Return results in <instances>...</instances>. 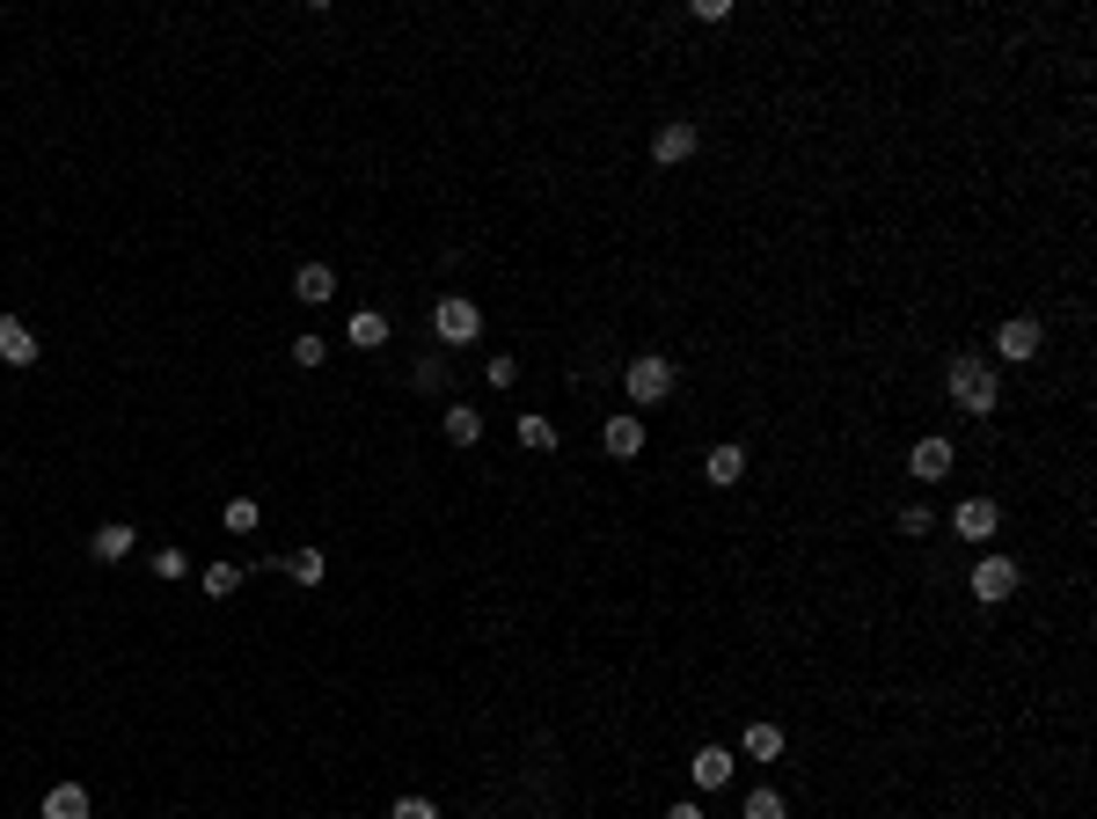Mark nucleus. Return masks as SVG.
I'll use <instances>...</instances> for the list:
<instances>
[{
  "instance_id": "obj_24",
  "label": "nucleus",
  "mask_w": 1097,
  "mask_h": 819,
  "mask_svg": "<svg viewBox=\"0 0 1097 819\" xmlns=\"http://www.w3.org/2000/svg\"><path fill=\"white\" fill-rule=\"evenodd\" d=\"M388 819H439V805L432 798H396V805H388Z\"/></svg>"
},
{
  "instance_id": "obj_27",
  "label": "nucleus",
  "mask_w": 1097,
  "mask_h": 819,
  "mask_svg": "<svg viewBox=\"0 0 1097 819\" xmlns=\"http://www.w3.org/2000/svg\"><path fill=\"white\" fill-rule=\"evenodd\" d=\"M483 373H490V388H512V381H520V367H512L506 351H498V359H490V367H483Z\"/></svg>"
},
{
  "instance_id": "obj_5",
  "label": "nucleus",
  "mask_w": 1097,
  "mask_h": 819,
  "mask_svg": "<svg viewBox=\"0 0 1097 819\" xmlns=\"http://www.w3.org/2000/svg\"><path fill=\"white\" fill-rule=\"evenodd\" d=\"M1010 593H1017V563L1010 557H980L974 563V600L980 608H1003Z\"/></svg>"
},
{
  "instance_id": "obj_22",
  "label": "nucleus",
  "mask_w": 1097,
  "mask_h": 819,
  "mask_svg": "<svg viewBox=\"0 0 1097 819\" xmlns=\"http://www.w3.org/2000/svg\"><path fill=\"white\" fill-rule=\"evenodd\" d=\"M739 819H784V798H776V790H747Z\"/></svg>"
},
{
  "instance_id": "obj_2",
  "label": "nucleus",
  "mask_w": 1097,
  "mask_h": 819,
  "mask_svg": "<svg viewBox=\"0 0 1097 819\" xmlns=\"http://www.w3.org/2000/svg\"><path fill=\"white\" fill-rule=\"evenodd\" d=\"M622 388H629V402H637V410L666 402V396H674V359H666V351H637V359L622 367Z\"/></svg>"
},
{
  "instance_id": "obj_8",
  "label": "nucleus",
  "mask_w": 1097,
  "mask_h": 819,
  "mask_svg": "<svg viewBox=\"0 0 1097 819\" xmlns=\"http://www.w3.org/2000/svg\"><path fill=\"white\" fill-rule=\"evenodd\" d=\"M0 367H37V337L16 314H0Z\"/></svg>"
},
{
  "instance_id": "obj_17",
  "label": "nucleus",
  "mask_w": 1097,
  "mask_h": 819,
  "mask_svg": "<svg viewBox=\"0 0 1097 819\" xmlns=\"http://www.w3.org/2000/svg\"><path fill=\"white\" fill-rule=\"evenodd\" d=\"M351 344H359V351H381L388 344V314L381 308H359V314H351Z\"/></svg>"
},
{
  "instance_id": "obj_20",
  "label": "nucleus",
  "mask_w": 1097,
  "mask_h": 819,
  "mask_svg": "<svg viewBox=\"0 0 1097 819\" xmlns=\"http://www.w3.org/2000/svg\"><path fill=\"white\" fill-rule=\"evenodd\" d=\"M520 447H535V453H557V425L541 418V410H520Z\"/></svg>"
},
{
  "instance_id": "obj_13",
  "label": "nucleus",
  "mask_w": 1097,
  "mask_h": 819,
  "mask_svg": "<svg viewBox=\"0 0 1097 819\" xmlns=\"http://www.w3.org/2000/svg\"><path fill=\"white\" fill-rule=\"evenodd\" d=\"M37 819H88V790L81 783H52L44 805H37Z\"/></svg>"
},
{
  "instance_id": "obj_25",
  "label": "nucleus",
  "mask_w": 1097,
  "mask_h": 819,
  "mask_svg": "<svg viewBox=\"0 0 1097 819\" xmlns=\"http://www.w3.org/2000/svg\"><path fill=\"white\" fill-rule=\"evenodd\" d=\"M322 359H330L322 337H293V367H322Z\"/></svg>"
},
{
  "instance_id": "obj_12",
  "label": "nucleus",
  "mask_w": 1097,
  "mask_h": 819,
  "mask_svg": "<svg viewBox=\"0 0 1097 819\" xmlns=\"http://www.w3.org/2000/svg\"><path fill=\"white\" fill-rule=\"evenodd\" d=\"M132 541H140L132 527L110 520V527H96V535H88V557H96V563H118V557H132Z\"/></svg>"
},
{
  "instance_id": "obj_29",
  "label": "nucleus",
  "mask_w": 1097,
  "mask_h": 819,
  "mask_svg": "<svg viewBox=\"0 0 1097 819\" xmlns=\"http://www.w3.org/2000/svg\"><path fill=\"white\" fill-rule=\"evenodd\" d=\"M666 819H702V805H666Z\"/></svg>"
},
{
  "instance_id": "obj_11",
  "label": "nucleus",
  "mask_w": 1097,
  "mask_h": 819,
  "mask_svg": "<svg viewBox=\"0 0 1097 819\" xmlns=\"http://www.w3.org/2000/svg\"><path fill=\"white\" fill-rule=\"evenodd\" d=\"M293 300H308V308L337 300V271H330V263H300V271H293Z\"/></svg>"
},
{
  "instance_id": "obj_3",
  "label": "nucleus",
  "mask_w": 1097,
  "mask_h": 819,
  "mask_svg": "<svg viewBox=\"0 0 1097 819\" xmlns=\"http://www.w3.org/2000/svg\"><path fill=\"white\" fill-rule=\"evenodd\" d=\"M432 330H439V344H476V337H483V308H476L469 293H439Z\"/></svg>"
},
{
  "instance_id": "obj_21",
  "label": "nucleus",
  "mask_w": 1097,
  "mask_h": 819,
  "mask_svg": "<svg viewBox=\"0 0 1097 819\" xmlns=\"http://www.w3.org/2000/svg\"><path fill=\"white\" fill-rule=\"evenodd\" d=\"M235 586H242L235 563H212V571H206V600H235Z\"/></svg>"
},
{
  "instance_id": "obj_9",
  "label": "nucleus",
  "mask_w": 1097,
  "mask_h": 819,
  "mask_svg": "<svg viewBox=\"0 0 1097 819\" xmlns=\"http://www.w3.org/2000/svg\"><path fill=\"white\" fill-rule=\"evenodd\" d=\"M600 447L615 453V461H637V453H645V418H608V432H600Z\"/></svg>"
},
{
  "instance_id": "obj_7",
  "label": "nucleus",
  "mask_w": 1097,
  "mask_h": 819,
  "mask_svg": "<svg viewBox=\"0 0 1097 819\" xmlns=\"http://www.w3.org/2000/svg\"><path fill=\"white\" fill-rule=\"evenodd\" d=\"M951 461H958V453H951V439H937V432H929V439H915V453H907V469L923 476V483H944V476H951Z\"/></svg>"
},
{
  "instance_id": "obj_28",
  "label": "nucleus",
  "mask_w": 1097,
  "mask_h": 819,
  "mask_svg": "<svg viewBox=\"0 0 1097 819\" xmlns=\"http://www.w3.org/2000/svg\"><path fill=\"white\" fill-rule=\"evenodd\" d=\"M929 527H937V520H929V506H907L900 512V535H929Z\"/></svg>"
},
{
  "instance_id": "obj_18",
  "label": "nucleus",
  "mask_w": 1097,
  "mask_h": 819,
  "mask_svg": "<svg viewBox=\"0 0 1097 819\" xmlns=\"http://www.w3.org/2000/svg\"><path fill=\"white\" fill-rule=\"evenodd\" d=\"M279 571L293 578V586H322V571H330V563H322V549H293V557H279Z\"/></svg>"
},
{
  "instance_id": "obj_14",
  "label": "nucleus",
  "mask_w": 1097,
  "mask_h": 819,
  "mask_svg": "<svg viewBox=\"0 0 1097 819\" xmlns=\"http://www.w3.org/2000/svg\"><path fill=\"white\" fill-rule=\"evenodd\" d=\"M702 476H710L717 490H731L739 476H747V447H710V461H702Z\"/></svg>"
},
{
  "instance_id": "obj_1",
  "label": "nucleus",
  "mask_w": 1097,
  "mask_h": 819,
  "mask_svg": "<svg viewBox=\"0 0 1097 819\" xmlns=\"http://www.w3.org/2000/svg\"><path fill=\"white\" fill-rule=\"evenodd\" d=\"M944 381H951V402L966 410V418H995V410H1003V381H995V367H988V359H974V351L951 359Z\"/></svg>"
},
{
  "instance_id": "obj_10",
  "label": "nucleus",
  "mask_w": 1097,
  "mask_h": 819,
  "mask_svg": "<svg viewBox=\"0 0 1097 819\" xmlns=\"http://www.w3.org/2000/svg\"><path fill=\"white\" fill-rule=\"evenodd\" d=\"M696 147H702V132H696L688 118H674V124H659V140H651V154H659V161H688Z\"/></svg>"
},
{
  "instance_id": "obj_23",
  "label": "nucleus",
  "mask_w": 1097,
  "mask_h": 819,
  "mask_svg": "<svg viewBox=\"0 0 1097 819\" xmlns=\"http://www.w3.org/2000/svg\"><path fill=\"white\" fill-rule=\"evenodd\" d=\"M220 527H235V535H249V527H257V498H227Z\"/></svg>"
},
{
  "instance_id": "obj_19",
  "label": "nucleus",
  "mask_w": 1097,
  "mask_h": 819,
  "mask_svg": "<svg viewBox=\"0 0 1097 819\" xmlns=\"http://www.w3.org/2000/svg\"><path fill=\"white\" fill-rule=\"evenodd\" d=\"M447 439H453V447H476V439H483V410L453 402V410H447Z\"/></svg>"
},
{
  "instance_id": "obj_15",
  "label": "nucleus",
  "mask_w": 1097,
  "mask_h": 819,
  "mask_svg": "<svg viewBox=\"0 0 1097 819\" xmlns=\"http://www.w3.org/2000/svg\"><path fill=\"white\" fill-rule=\"evenodd\" d=\"M688 768H696V783H702V790H725V783H731V768H739V761H731L725 747H702V753H696Z\"/></svg>"
},
{
  "instance_id": "obj_16",
  "label": "nucleus",
  "mask_w": 1097,
  "mask_h": 819,
  "mask_svg": "<svg viewBox=\"0 0 1097 819\" xmlns=\"http://www.w3.org/2000/svg\"><path fill=\"white\" fill-rule=\"evenodd\" d=\"M739 753H747V761H776V753H784V732H776V725H761V717H754L747 732H739Z\"/></svg>"
},
{
  "instance_id": "obj_26",
  "label": "nucleus",
  "mask_w": 1097,
  "mask_h": 819,
  "mask_svg": "<svg viewBox=\"0 0 1097 819\" xmlns=\"http://www.w3.org/2000/svg\"><path fill=\"white\" fill-rule=\"evenodd\" d=\"M191 571V557H183V549H154V578H183Z\"/></svg>"
},
{
  "instance_id": "obj_4",
  "label": "nucleus",
  "mask_w": 1097,
  "mask_h": 819,
  "mask_svg": "<svg viewBox=\"0 0 1097 819\" xmlns=\"http://www.w3.org/2000/svg\"><path fill=\"white\" fill-rule=\"evenodd\" d=\"M1039 344H1046L1039 314H1010V322L995 330V359H1010V367H1025V359H1039Z\"/></svg>"
},
{
  "instance_id": "obj_6",
  "label": "nucleus",
  "mask_w": 1097,
  "mask_h": 819,
  "mask_svg": "<svg viewBox=\"0 0 1097 819\" xmlns=\"http://www.w3.org/2000/svg\"><path fill=\"white\" fill-rule=\"evenodd\" d=\"M951 527L966 541H995V527H1003V506H995V498H966V506L951 512Z\"/></svg>"
}]
</instances>
